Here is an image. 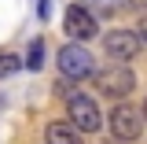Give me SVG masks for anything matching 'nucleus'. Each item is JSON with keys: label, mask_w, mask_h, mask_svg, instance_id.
<instances>
[{"label": "nucleus", "mask_w": 147, "mask_h": 144, "mask_svg": "<svg viewBox=\"0 0 147 144\" xmlns=\"http://www.w3.org/2000/svg\"><path fill=\"white\" fill-rule=\"evenodd\" d=\"M92 81L110 100H125L129 92L136 89V74L129 70V63H107L103 70H92Z\"/></svg>", "instance_id": "obj_1"}, {"label": "nucleus", "mask_w": 147, "mask_h": 144, "mask_svg": "<svg viewBox=\"0 0 147 144\" xmlns=\"http://www.w3.org/2000/svg\"><path fill=\"white\" fill-rule=\"evenodd\" d=\"M96 63H92V52L85 48V41H70L59 48V74L66 81H88Z\"/></svg>", "instance_id": "obj_2"}, {"label": "nucleus", "mask_w": 147, "mask_h": 144, "mask_svg": "<svg viewBox=\"0 0 147 144\" xmlns=\"http://www.w3.org/2000/svg\"><path fill=\"white\" fill-rule=\"evenodd\" d=\"M66 115H70V126L81 129V133H96L103 126L99 104L92 96H85V92H66Z\"/></svg>", "instance_id": "obj_3"}, {"label": "nucleus", "mask_w": 147, "mask_h": 144, "mask_svg": "<svg viewBox=\"0 0 147 144\" xmlns=\"http://www.w3.org/2000/svg\"><path fill=\"white\" fill-rule=\"evenodd\" d=\"M144 37L132 33V30H110V33H103V52H107L110 63H132L136 55L144 52Z\"/></svg>", "instance_id": "obj_4"}, {"label": "nucleus", "mask_w": 147, "mask_h": 144, "mask_svg": "<svg viewBox=\"0 0 147 144\" xmlns=\"http://www.w3.org/2000/svg\"><path fill=\"white\" fill-rule=\"evenodd\" d=\"M140 129H144L140 107H132V104H125V100H118V104L110 107V133H114L118 141H136Z\"/></svg>", "instance_id": "obj_5"}, {"label": "nucleus", "mask_w": 147, "mask_h": 144, "mask_svg": "<svg viewBox=\"0 0 147 144\" xmlns=\"http://www.w3.org/2000/svg\"><path fill=\"white\" fill-rule=\"evenodd\" d=\"M63 30L70 41H92V37L99 33V22L92 15L88 8H81V4H70L66 8V18H63Z\"/></svg>", "instance_id": "obj_6"}, {"label": "nucleus", "mask_w": 147, "mask_h": 144, "mask_svg": "<svg viewBox=\"0 0 147 144\" xmlns=\"http://www.w3.org/2000/svg\"><path fill=\"white\" fill-rule=\"evenodd\" d=\"M44 144H85V137H81V129H74L70 122H48Z\"/></svg>", "instance_id": "obj_7"}, {"label": "nucleus", "mask_w": 147, "mask_h": 144, "mask_svg": "<svg viewBox=\"0 0 147 144\" xmlns=\"http://www.w3.org/2000/svg\"><path fill=\"white\" fill-rule=\"evenodd\" d=\"M26 67H30V70H40V67H44V41H40V37H33L30 48H26Z\"/></svg>", "instance_id": "obj_8"}, {"label": "nucleus", "mask_w": 147, "mask_h": 144, "mask_svg": "<svg viewBox=\"0 0 147 144\" xmlns=\"http://www.w3.org/2000/svg\"><path fill=\"white\" fill-rule=\"evenodd\" d=\"M18 67H22V59L11 55V52H4V55H0V81H4V78H15Z\"/></svg>", "instance_id": "obj_9"}, {"label": "nucleus", "mask_w": 147, "mask_h": 144, "mask_svg": "<svg viewBox=\"0 0 147 144\" xmlns=\"http://www.w3.org/2000/svg\"><path fill=\"white\" fill-rule=\"evenodd\" d=\"M37 11H40V18H48V15H52V0H40V4H37Z\"/></svg>", "instance_id": "obj_10"}, {"label": "nucleus", "mask_w": 147, "mask_h": 144, "mask_svg": "<svg viewBox=\"0 0 147 144\" xmlns=\"http://www.w3.org/2000/svg\"><path fill=\"white\" fill-rule=\"evenodd\" d=\"M140 115H144V122H147V100H144V107H140Z\"/></svg>", "instance_id": "obj_11"}]
</instances>
